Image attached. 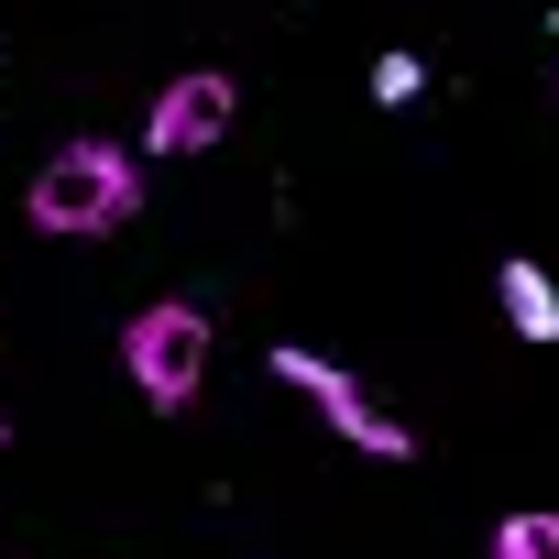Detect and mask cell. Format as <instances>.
Instances as JSON below:
<instances>
[{"label":"cell","mask_w":559,"mask_h":559,"mask_svg":"<svg viewBox=\"0 0 559 559\" xmlns=\"http://www.w3.org/2000/svg\"><path fill=\"white\" fill-rule=\"evenodd\" d=\"M132 209H143V165H132L110 132L56 143V154L34 165V187H23V219H34L45 241H99V230H121Z\"/></svg>","instance_id":"obj_1"},{"label":"cell","mask_w":559,"mask_h":559,"mask_svg":"<svg viewBox=\"0 0 559 559\" xmlns=\"http://www.w3.org/2000/svg\"><path fill=\"white\" fill-rule=\"evenodd\" d=\"M121 362H132V384H143V406H154V417H187V406H198V384H209V308H187V297L132 308Z\"/></svg>","instance_id":"obj_2"},{"label":"cell","mask_w":559,"mask_h":559,"mask_svg":"<svg viewBox=\"0 0 559 559\" xmlns=\"http://www.w3.org/2000/svg\"><path fill=\"white\" fill-rule=\"evenodd\" d=\"M263 373L286 384V395H308V406H319V428H330V439H352L362 461H417V428H395V417H384V406H373V395H362V384H352L330 352L274 341V352H263Z\"/></svg>","instance_id":"obj_3"},{"label":"cell","mask_w":559,"mask_h":559,"mask_svg":"<svg viewBox=\"0 0 559 559\" xmlns=\"http://www.w3.org/2000/svg\"><path fill=\"white\" fill-rule=\"evenodd\" d=\"M230 110H241V88H230L219 67H176V78L154 88V110H143V165H187V154H209V143L230 132Z\"/></svg>","instance_id":"obj_4"},{"label":"cell","mask_w":559,"mask_h":559,"mask_svg":"<svg viewBox=\"0 0 559 559\" xmlns=\"http://www.w3.org/2000/svg\"><path fill=\"white\" fill-rule=\"evenodd\" d=\"M493 308H504L515 341H559V286L537 274V252H504L493 263Z\"/></svg>","instance_id":"obj_5"},{"label":"cell","mask_w":559,"mask_h":559,"mask_svg":"<svg viewBox=\"0 0 559 559\" xmlns=\"http://www.w3.org/2000/svg\"><path fill=\"white\" fill-rule=\"evenodd\" d=\"M483 559H559V515H548V504H526V515H504Z\"/></svg>","instance_id":"obj_6"},{"label":"cell","mask_w":559,"mask_h":559,"mask_svg":"<svg viewBox=\"0 0 559 559\" xmlns=\"http://www.w3.org/2000/svg\"><path fill=\"white\" fill-rule=\"evenodd\" d=\"M373 99H384V110L428 99V56H417V45H384V56H373Z\"/></svg>","instance_id":"obj_7"},{"label":"cell","mask_w":559,"mask_h":559,"mask_svg":"<svg viewBox=\"0 0 559 559\" xmlns=\"http://www.w3.org/2000/svg\"><path fill=\"white\" fill-rule=\"evenodd\" d=\"M0 439H12V428H0Z\"/></svg>","instance_id":"obj_8"}]
</instances>
